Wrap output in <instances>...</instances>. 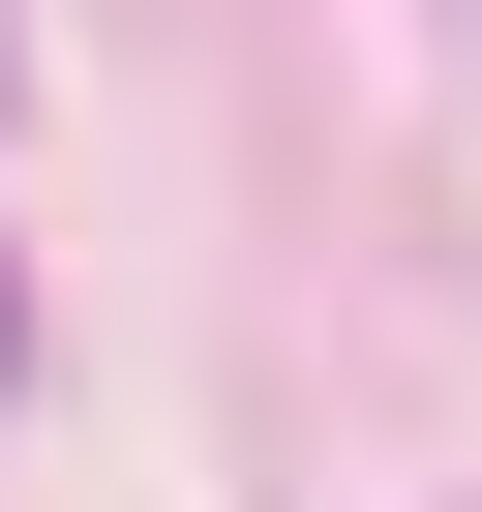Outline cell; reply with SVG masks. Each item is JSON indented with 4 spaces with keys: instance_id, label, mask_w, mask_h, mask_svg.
Returning a JSON list of instances; mask_svg holds the SVG:
<instances>
[{
    "instance_id": "obj_1",
    "label": "cell",
    "mask_w": 482,
    "mask_h": 512,
    "mask_svg": "<svg viewBox=\"0 0 482 512\" xmlns=\"http://www.w3.org/2000/svg\"><path fill=\"white\" fill-rule=\"evenodd\" d=\"M0 332H31V302H0Z\"/></svg>"
}]
</instances>
